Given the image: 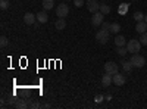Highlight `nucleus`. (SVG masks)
Wrapping results in <instances>:
<instances>
[{
  "label": "nucleus",
  "instance_id": "1",
  "mask_svg": "<svg viewBox=\"0 0 147 109\" xmlns=\"http://www.w3.org/2000/svg\"><path fill=\"white\" fill-rule=\"evenodd\" d=\"M141 41L140 40H136V39H132V40H129L128 43H127V49H128V53H138L140 52V49H141Z\"/></svg>",
  "mask_w": 147,
  "mask_h": 109
},
{
  "label": "nucleus",
  "instance_id": "2",
  "mask_svg": "<svg viewBox=\"0 0 147 109\" xmlns=\"http://www.w3.org/2000/svg\"><path fill=\"white\" fill-rule=\"evenodd\" d=\"M129 60H131V64H132L134 68H143L146 65V59L141 55H138V53H134Z\"/></svg>",
  "mask_w": 147,
  "mask_h": 109
},
{
  "label": "nucleus",
  "instance_id": "3",
  "mask_svg": "<svg viewBox=\"0 0 147 109\" xmlns=\"http://www.w3.org/2000/svg\"><path fill=\"white\" fill-rule=\"evenodd\" d=\"M109 34H110V31L109 30H100V31H97V34H96V40L99 41L100 44H106L107 41H109Z\"/></svg>",
  "mask_w": 147,
  "mask_h": 109
},
{
  "label": "nucleus",
  "instance_id": "4",
  "mask_svg": "<svg viewBox=\"0 0 147 109\" xmlns=\"http://www.w3.org/2000/svg\"><path fill=\"white\" fill-rule=\"evenodd\" d=\"M56 15H57L59 18H66V16L69 15V7H68V5H65V3L57 5V6H56Z\"/></svg>",
  "mask_w": 147,
  "mask_h": 109
},
{
  "label": "nucleus",
  "instance_id": "5",
  "mask_svg": "<svg viewBox=\"0 0 147 109\" xmlns=\"http://www.w3.org/2000/svg\"><path fill=\"white\" fill-rule=\"evenodd\" d=\"M103 18H105V15L102 14L100 10L96 12V14H93V16H91V25L93 27H100L103 24Z\"/></svg>",
  "mask_w": 147,
  "mask_h": 109
},
{
  "label": "nucleus",
  "instance_id": "6",
  "mask_svg": "<svg viewBox=\"0 0 147 109\" xmlns=\"http://www.w3.org/2000/svg\"><path fill=\"white\" fill-rule=\"evenodd\" d=\"M85 6H87V9H88L90 14H96V12L100 10V3L97 2V0H87Z\"/></svg>",
  "mask_w": 147,
  "mask_h": 109
},
{
  "label": "nucleus",
  "instance_id": "7",
  "mask_svg": "<svg viewBox=\"0 0 147 109\" xmlns=\"http://www.w3.org/2000/svg\"><path fill=\"white\" fill-rule=\"evenodd\" d=\"M118 71H119V66H118L115 62H106V64H105V72H106V74L115 75Z\"/></svg>",
  "mask_w": 147,
  "mask_h": 109
},
{
  "label": "nucleus",
  "instance_id": "8",
  "mask_svg": "<svg viewBox=\"0 0 147 109\" xmlns=\"http://www.w3.org/2000/svg\"><path fill=\"white\" fill-rule=\"evenodd\" d=\"M112 80H113V84H115V86H118V87L124 86V84L127 83V80H125V75L119 74V72H116L115 75H112Z\"/></svg>",
  "mask_w": 147,
  "mask_h": 109
},
{
  "label": "nucleus",
  "instance_id": "9",
  "mask_svg": "<svg viewBox=\"0 0 147 109\" xmlns=\"http://www.w3.org/2000/svg\"><path fill=\"white\" fill-rule=\"evenodd\" d=\"M37 21V15H32L31 12H27L25 15H24V22L27 24V25H34Z\"/></svg>",
  "mask_w": 147,
  "mask_h": 109
},
{
  "label": "nucleus",
  "instance_id": "10",
  "mask_svg": "<svg viewBox=\"0 0 147 109\" xmlns=\"http://www.w3.org/2000/svg\"><path fill=\"white\" fill-rule=\"evenodd\" d=\"M136 31H137L138 34L146 32V31H147V22H146V21H140V22H137V25H136Z\"/></svg>",
  "mask_w": 147,
  "mask_h": 109
},
{
  "label": "nucleus",
  "instance_id": "11",
  "mask_svg": "<svg viewBox=\"0 0 147 109\" xmlns=\"http://www.w3.org/2000/svg\"><path fill=\"white\" fill-rule=\"evenodd\" d=\"M112 83H113L112 75H110V74H106V72H105V75L102 77V84H103V87H109Z\"/></svg>",
  "mask_w": 147,
  "mask_h": 109
},
{
  "label": "nucleus",
  "instance_id": "12",
  "mask_svg": "<svg viewBox=\"0 0 147 109\" xmlns=\"http://www.w3.org/2000/svg\"><path fill=\"white\" fill-rule=\"evenodd\" d=\"M37 21H38L40 24H46L49 21V15L46 14L44 10L43 12H38V14H37Z\"/></svg>",
  "mask_w": 147,
  "mask_h": 109
},
{
  "label": "nucleus",
  "instance_id": "13",
  "mask_svg": "<svg viewBox=\"0 0 147 109\" xmlns=\"http://www.w3.org/2000/svg\"><path fill=\"white\" fill-rule=\"evenodd\" d=\"M66 27V21H65V18H59L56 22H55V28L56 30H63Z\"/></svg>",
  "mask_w": 147,
  "mask_h": 109
},
{
  "label": "nucleus",
  "instance_id": "14",
  "mask_svg": "<svg viewBox=\"0 0 147 109\" xmlns=\"http://www.w3.org/2000/svg\"><path fill=\"white\" fill-rule=\"evenodd\" d=\"M43 7L44 10H50L55 7V0H43Z\"/></svg>",
  "mask_w": 147,
  "mask_h": 109
},
{
  "label": "nucleus",
  "instance_id": "15",
  "mask_svg": "<svg viewBox=\"0 0 147 109\" xmlns=\"http://www.w3.org/2000/svg\"><path fill=\"white\" fill-rule=\"evenodd\" d=\"M115 44L119 47V46H125L127 44V40H125V37L124 35H116L115 37Z\"/></svg>",
  "mask_w": 147,
  "mask_h": 109
},
{
  "label": "nucleus",
  "instance_id": "16",
  "mask_svg": "<svg viewBox=\"0 0 147 109\" xmlns=\"http://www.w3.org/2000/svg\"><path fill=\"white\" fill-rule=\"evenodd\" d=\"M121 64H122V68H124V71H125V72H129V71L134 68V66H132V64H131V60H122Z\"/></svg>",
  "mask_w": 147,
  "mask_h": 109
},
{
  "label": "nucleus",
  "instance_id": "17",
  "mask_svg": "<svg viewBox=\"0 0 147 109\" xmlns=\"http://www.w3.org/2000/svg\"><path fill=\"white\" fill-rule=\"evenodd\" d=\"M15 108H16V109H24V108H28V105H27V100H24V99H16Z\"/></svg>",
  "mask_w": 147,
  "mask_h": 109
},
{
  "label": "nucleus",
  "instance_id": "18",
  "mask_svg": "<svg viewBox=\"0 0 147 109\" xmlns=\"http://www.w3.org/2000/svg\"><path fill=\"white\" fill-rule=\"evenodd\" d=\"M110 10H112V9H110L109 5H106V3H100V12H102L103 15H109V14H110Z\"/></svg>",
  "mask_w": 147,
  "mask_h": 109
},
{
  "label": "nucleus",
  "instance_id": "19",
  "mask_svg": "<svg viewBox=\"0 0 147 109\" xmlns=\"http://www.w3.org/2000/svg\"><path fill=\"white\" fill-rule=\"evenodd\" d=\"M109 31H110V32H113V34H116V32H119V31H121V25H119L118 22L110 24V28H109Z\"/></svg>",
  "mask_w": 147,
  "mask_h": 109
},
{
  "label": "nucleus",
  "instance_id": "20",
  "mask_svg": "<svg viewBox=\"0 0 147 109\" xmlns=\"http://www.w3.org/2000/svg\"><path fill=\"white\" fill-rule=\"evenodd\" d=\"M116 52H118V55H119V56H122V58H124V56L128 53V49H127L125 46H119L118 49H116Z\"/></svg>",
  "mask_w": 147,
  "mask_h": 109
},
{
  "label": "nucleus",
  "instance_id": "21",
  "mask_svg": "<svg viewBox=\"0 0 147 109\" xmlns=\"http://www.w3.org/2000/svg\"><path fill=\"white\" fill-rule=\"evenodd\" d=\"M9 6H10L9 0H0V9H2V10H6V9H9Z\"/></svg>",
  "mask_w": 147,
  "mask_h": 109
},
{
  "label": "nucleus",
  "instance_id": "22",
  "mask_svg": "<svg viewBox=\"0 0 147 109\" xmlns=\"http://www.w3.org/2000/svg\"><path fill=\"white\" fill-rule=\"evenodd\" d=\"M134 19H136L137 22L144 21V14H143V12H136V14H134Z\"/></svg>",
  "mask_w": 147,
  "mask_h": 109
},
{
  "label": "nucleus",
  "instance_id": "23",
  "mask_svg": "<svg viewBox=\"0 0 147 109\" xmlns=\"http://www.w3.org/2000/svg\"><path fill=\"white\" fill-rule=\"evenodd\" d=\"M140 41H141V44H143V46H147V31L141 34V37H140Z\"/></svg>",
  "mask_w": 147,
  "mask_h": 109
},
{
  "label": "nucleus",
  "instance_id": "24",
  "mask_svg": "<svg viewBox=\"0 0 147 109\" xmlns=\"http://www.w3.org/2000/svg\"><path fill=\"white\" fill-rule=\"evenodd\" d=\"M0 46H2V47L7 46V37H6V35H2V37H0Z\"/></svg>",
  "mask_w": 147,
  "mask_h": 109
},
{
  "label": "nucleus",
  "instance_id": "25",
  "mask_svg": "<svg viewBox=\"0 0 147 109\" xmlns=\"http://www.w3.org/2000/svg\"><path fill=\"white\" fill-rule=\"evenodd\" d=\"M127 10H128V5H127V3H122V5L119 6V14H125Z\"/></svg>",
  "mask_w": 147,
  "mask_h": 109
},
{
  "label": "nucleus",
  "instance_id": "26",
  "mask_svg": "<svg viewBox=\"0 0 147 109\" xmlns=\"http://www.w3.org/2000/svg\"><path fill=\"white\" fill-rule=\"evenodd\" d=\"M84 0H74V5H75L77 7H81V6H84Z\"/></svg>",
  "mask_w": 147,
  "mask_h": 109
},
{
  "label": "nucleus",
  "instance_id": "27",
  "mask_svg": "<svg viewBox=\"0 0 147 109\" xmlns=\"http://www.w3.org/2000/svg\"><path fill=\"white\" fill-rule=\"evenodd\" d=\"M103 99H105V97H103V96H102V94H97V96H96V97H94V100H96L97 103H100V102H103Z\"/></svg>",
  "mask_w": 147,
  "mask_h": 109
},
{
  "label": "nucleus",
  "instance_id": "28",
  "mask_svg": "<svg viewBox=\"0 0 147 109\" xmlns=\"http://www.w3.org/2000/svg\"><path fill=\"white\" fill-rule=\"evenodd\" d=\"M102 28H103V30H109V28H110V24H109V22H106V21H103Z\"/></svg>",
  "mask_w": 147,
  "mask_h": 109
},
{
  "label": "nucleus",
  "instance_id": "29",
  "mask_svg": "<svg viewBox=\"0 0 147 109\" xmlns=\"http://www.w3.org/2000/svg\"><path fill=\"white\" fill-rule=\"evenodd\" d=\"M30 108H32V109H37V108H40V103H37V102H31Z\"/></svg>",
  "mask_w": 147,
  "mask_h": 109
},
{
  "label": "nucleus",
  "instance_id": "30",
  "mask_svg": "<svg viewBox=\"0 0 147 109\" xmlns=\"http://www.w3.org/2000/svg\"><path fill=\"white\" fill-rule=\"evenodd\" d=\"M9 100V105H13L15 106V103H16V99L15 97H10V99H7Z\"/></svg>",
  "mask_w": 147,
  "mask_h": 109
},
{
  "label": "nucleus",
  "instance_id": "31",
  "mask_svg": "<svg viewBox=\"0 0 147 109\" xmlns=\"http://www.w3.org/2000/svg\"><path fill=\"white\" fill-rule=\"evenodd\" d=\"M105 99H106V100H110V99H112V96H110V94H106Z\"/></svg>",
  "mask_w": 147,
  "mask_h": 109
},
{
  "label": "nucleus",
  "instance_id": "32",
  "mask_svg": "<svg viewBox=\"0 0 147 109\" xmlns=\"http://www.w3.org/2000/svg\"><path fill=\"white\" fill-rule=\"evenodd\" d=\"M144 21H146V22H147V15H144Z\"/></svg>",
  "mask_w": 147,
  "mask_h": 109
},
{
  "label": "nucleus",
  "instance_id": "33",
  "mask_svg": "<svg viewBox=\"0 0 147 109\" xmlns=\"http://www.w3.org/2000/svg\"><path fill=\"white\" fill-rule=\"evenodd\" d=\"M65 2H71V0H65Z\"/></svg>",
  "mask_w": 147,
  "mask_h": 109
},
{
  "label": "nucleus",
  "instance_id": "34",
  "mask_svg": "<svg viewBox=\"0 0 147 109\" xmlns=\"http://www.w3.org/2000/svg\"><path fill=\"white\" fill-rule=\"evenodd\" d=\"M134 2H136V0H134Z\"/></svg>",
  "mask_w": 147,
  "mask_h": 109
}]
</instances>
